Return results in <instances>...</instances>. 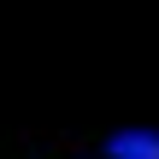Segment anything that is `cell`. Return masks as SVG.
I'll return each instance as SVG.
<instances>
[{
  "instance_id": "6da1fadb",
  "label": "cell",
  "mask_w": 159,
  "mask_h": 159,
  "mask_svg": "<svg viewBox=\"0 0 159 159\" xmlns=\"http://www.w3.org/2000/svg\"><path fill=\"white\" fill-rule=\"evenodd\" d=\"M106 159H159V130H118L106 142Z\"/></svg>"
}]
</instances>
